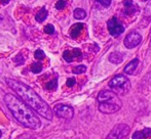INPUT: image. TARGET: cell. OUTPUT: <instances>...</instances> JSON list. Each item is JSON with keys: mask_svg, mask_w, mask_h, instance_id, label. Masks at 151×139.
Listing matches in <instances>:
<instances>
[{"mask_svg": "<svg viewBox=\"0 0 151 139\" xmlns=\"http://www.w3.org/2000/svg\"><path fill=\"white\" fill-rule=\"evenodd\" d=\"M4 101L12 111V116L20 124L30 129H38L40 127L41 123L38 117L32 111L31 107L22 99L12 94H6L4 96Z\"/></svg>", "mask_w": 151, "mask_h": 139, "instance_id": "2", "label": "cell"}, {"mask_svg": "<svg viewBox=\"0 0 151 139\" xmlns=\"http://www.w3.org/2000/svg\"><path fill=\"white\" fill-rule=\"evenodd\" d=\"M138 64H139V60H138V58H135V60H133L131 62H129V64L125 66L124 73L127 74V75H132V74H134V71L137 69Z\"/></svg>", "mask_w": 151, "mask_h": 139, "instance_id": "12", "label": "cell"}, {"mask_svg": "<svg viewBox=\"0 0 151 139\" xmlns=\"http://www.w3.org/2000/svg\"><path fill=\"white\" fill-rule=\"evenodd\" d=\"M99 111L103 113H114L121 107V101L117 94L109 90H103L98 94Z\"/></svg>", "mask_w": 151, "mask_h": 139, "instance_id": "3", "label": "cell"}, {"mask_svg": "<svg viewBox=\"0 0 151 139\" xmlns=\"http://www.w3.org/2000/svg\"><path fill=\"white\" fill-rule=\"evenodd\" d=\"M31 71L34 74H39L42 71V64H40V62H33L31 66Z\"/></svg>", "mask_w": 151, "mask_h": 139, "instance_id": "17", "label": "cell"}, {"mask_svg": "<svg viewBox=\"0 0 151 139\" xmlns=\"http://www.w3.org/2000/svg\"><path fill=\"white\" fill-rule=\"evenodd\" d=\"M34 56H35L36 60H43L45 57V54L41 49H37L35 51V53H34Z\"/></svg>", "mask_w": 151, "mask_h": 139, "instance_id": "20", "label": "cell"}, {"mask_svg": "<svg viewBox=\"0 0 151 139\" xmlns=\"http://www.w3.org/2000/svg\"><path fill=\"white\" fill-rule=\"evenodd\" d=\"M46 89H48V90H56L57 89V87H58V81H57V79H54V80H52V81H50L47 84H46Z\"/></svg>", "mask_w": 151, "mask_h": 139, "instance_id": "18", "label": "cell"}, {"mask_svg": "<svg viewBox=\"0 0 151 139\" xmlns=\"http://www.w3.org/2000/svg\"><path fill=\"white\" fill-rule=\"evenodd\" d=\"M6 83L20 96L21 99L32 107L36 113L50 121L52 120V111L50 107L32 88L14 79H6Z\"/></svg>", "mask_w": 151, "mask_h": 139, "instance_id": "1", "label": "cell"}, {"mask_svg": "<svg viewBox=\"0 0 151 139\" xmlns=\"http://www.w3.org/2000/svg\"><path fill=\"white\" fill-rule=\"evenodd\" d=\"M17 139H35V138H34L32 135H30L29 133H25V134H23V135L19 136Z\"/></svg>", "mask_w": 151, "mask_h": 139, "instance_id": "25", "label": "cell"}, {"mask_svg": "<svg viewBox=\"0 0 151 139\" xmlns=\"http://www.w3.org/2000/svg\"><path fill=\"white\" fill-rule=\"evenodd\" d=\"M109 60L114 65H118L120 64L123 60V56L120 52H112L109 55Z\"/></svg>", "mask_w": 151, "mask_h": 139, "instance_id": "14", "label": "cell"}, {"mask_svg": "<svg viewBox=\"0 0 151 139\" xmlns=\"http://www.w3.org/2000/svg\"><path fill=\"white\" fill-rule=\"evenodd\" d=\"M54 111L59 118L65 120H71L74 115L73 107L67 104H56L54 107Z\"/></svg>", "mask_w": 151, "mask_h": 139, "instance_id": "6", "label": "cell"}, {"mask_svg": "<svg viewBox=\"0 0 151 139\" xmlns=\"http://www.w3.org/2000/svg\"><path fill=\"white\" fill-rule=\"evenodd\" d=\"M86 71V66H82V65H80V66H77L75 67L73 70H72V72H73L74 74H77V75H79V74H82L84 73V72Z\"/></svg>", "mask_w": 151, "mask_h": 139, "instance_id": "19", "label": "cell"}, {"mask_svg": "<svg viewBox=\"0 0 151 139\" xmlns=\"http://www.w3.org/2000/svg\"><path fill=\"white\" fill-rule=\"evenodd\" d=\"M123 5H124V13L127 16H131V14L135 13L137 11V5L134 4V2L132 0H123Z\"/></svg>", "mask_w": 151, "mask_h": 139, "instance_id": "10", "label": "cell"}, {"mask_svg": "<svg viewBox=\"0 0 151 139\" xmlns=\"http://www.w3.org/2000/svg\"><path fill=\"white\" fill-rule=\"evenodd\" d=\"M1 135H2V133H1V131H0V137H1Z\"/></svg>", "mask_w": 151, "mask_h": 139, "instance_id": "28", "label": "cell"}, {"mask_svg": "<svg viewBox=\"0 0 151 139\" xmlns=\"http://www.w3.org/2000/svg\"><path fill=\"white\" fill-rule=\"evenodd\" d=\"M96 1L101 4V5H103L104 7H108L111 4V0H96Z\"/></svg>", "mask_w": 151, "mask_h": 139, "instance_id": "23", "label": "cell"}, {"mask_svg": "<svg viewBox=\"0 0 151 139\" xmlns=\"http://www.w3.org/2000/svg\"><path fill=\"white\" fill-rule=\"evenodd\" d=\"M0 1L2 2V4H7L9 2V0H0Z\"/></svg>", "mask_w": 151, "mask_h": 139, "instance_id": "27", "label": "cell"}, {"mask_svg": "<svg viewBox=\"0 0 151 139\" xmlns=\"http://www.w3.org/2000/svg\"><path fill=\"white\" fill-rule=\"evenodd\" d=\"M75 83H76V81H75V79L74 78H69V79L67 80V86L68 87H72V86H74L75 85Z\"/></svg>", "mask_w": 151, "mask_h": 139, "instance_id": "24", "label": "cell"}, {"mask_svg": "<svg viewBox=\"0 0 151 139\" xmlns=\"http://www.w3.org/2000/svg\"><path fill=\"white\" fill-rule=\"evenodd\" d=\"M44 32H45L46 34L52 35L55 33V27L52 26V25H50V24L46 25V26L44 27Z\"/></svg>", "mask_w": 151, "mask_h": 139, "instance_id": "21", "label": "cell"}, {"mask_svg": "<svg viewBox=\"0 0 151 139\" xmlns=\"http://www.w3.org/2000/svg\"><path fill=\"white\" fill-rule=\"evenodd\" d=\"M80 56H81V51H80V49H78V48H75V49H73L72 51L71 50H65L63 53L64 60L67 62H71L74 58L80 57Z\"/></svg>", "mask_w": 151, "mask_h": 139, "instance_id": "9", "label": "cell"}, {"mask_svg": "<svg viewBox=\"0 0 151 139\" xmlns=\"http://www.w3.org/2000/svg\"><path fill=\"white\" fill-rule=\"evenodd\" d=\"M107 26H108V31H109V33L112 36H118L122 34L123 31H124L123 26L118 22L116 18H110L107 23Z\"/></svg>", "mask_w": 151, "mask_h": 139, "instance_id": "8", "label": "cell"}, {"mask_svg": "<svg viewBox=\"0 0 151 139\" xmlns=\"http://www.w3.org/2000/svg\"><path fill=\"white\" fill-rule=\"evenodd\" d=\"M142 1H147V0H142Z\"/></svg>", "mask_w": 151, "mask_h": 139, "instance_id": "29", "label": "cell"}, {"mask_svg": "<svg viewBox=\"0 0 151 139\" xmlns=\"http://www.w3.org/2000/svg\"><path fill=\"white\" fill-rule=\"evenodd\" d=\"M142 41V36L139 34L138 32H131L129 34H127V36L124 39V46L129 49L134 48L136 46H138Z\"/></svg>", "mask_w": 151, "mask_h": 139, "instance_id": "7", "label": "cell"}, {"mask_svg": "<svg viewBox=\"0 0 151 139\" xmlns=\"http://www.w3.org/2000/svg\"><path fill=\"white\" fill-rule=\"evenodd\" d=\"M146 137H151V129L150 128H144L142 131H137L134 133L133 139H143Z\"/></svg>", "mask_w": 151, "mask_h": 139, "instance_id": "11", "label": "cell"}, {"mask_svg": "<svg viewBox=\"0 0 151 139\" xmlns=\"http://www.w3.org/2000/svg\"><path fill=\"white\" fill-rule=\"evenodd\" d=\"M47 16H48L47 9H46L45 7H42V8H40L39 11L37 12L35 18L38 23H42V22H44V20H45L46 18H47Z\"/></svg>", "mask_w": 151, "mask_h": 139, "instance_id": "15", "label": "cell"}, {"mask_svg": "<svg viewBox=\"0 0 151 139\" xmlns=\"http://www.w3.org/2000/svg\"><path fill=\"white\" fill-rule=\"evenodd\" d=\"M86 16V12L84 11L82 8H76L74 10V18H77V20H83Z\"/></svg>", "mask_w": 151, "mask_h": 139, "instance_id": "16", "label": "cell"}, {"mask_svg": "<svg viewBox=\"0 0 151 139\" xmlns=\"http://www.w3.org/2000/svg\"><path fill=\"white\" fill-rule=\"evenodd\" d=\"M14 62H17V65H22L23 62H24V57H22V55L19 54V55L14 58Z\"/></svg>", "mask_w": 151, "mask_h": 139, "instance_id": "26", "label": "cell"}, {"mask_svg": "<svg viewBox=\"0 0 151 139\" xmlns=\"http://www.w3.org/2000/svg\"><path fill=\"white\" fill-rule=\"evenodd\" d=\"M66 6V1L65 0H59L58 2L56 3V8L59 10H62L64 9V7Z\"/></svg>", "mask_w": 151, "mask_h": 139, "instance_id": "22", "label": "cell"}, {"mask_svg": "<svg viewBox=\"0 0 151 139\" xmlns=\"http://www.w3.org/2000/svg\"><path fill=\"white\" fill-rule=\"evenodd\" d=\"M83 27H84L83 24H75L74 26H72L71 30H70V36H71L73 39L77 38L78 36H79L80 32L82 31V29H83Z\"/></svg>", "mask_w": 151, "mask_h": 139, "instance_id": "13", "label": "cell"}, {"mask_svg": "<svg viewBox=\"0 0 151 139\" xmlns=\"http://www.w3.org/2000/svg\"><path fill=\"white\" fill-rule=\"evenodd\" d=\"M129 133V127L127 124H118L110 131L106 139H123Z\"/></svg>", "mask_w": 151, "mask_h": 139, "instance_id": "5", "label": "cell"}, {"mask_svg": "<svg viewBox=\"0 0 151 139\" xmlns=\"http://www.w3.org/2000/svg\"><path fill=\"white\" fill-rule=\"evenodd\" d=\"M109 87L117 91V93L125 94L131 88V83L124 75H117L109 82Z\"/></svg>", "mask_w": 151, "mask_h": 139, "instance_id": "4", "label": "cell"}]
</instances>
